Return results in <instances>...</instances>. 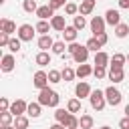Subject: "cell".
<instances>
[{
	"label": "cell",
	"instance_id": "obj_1",
	"mask_svg": "<svg viewBox=\"0 0 129 129\" xmlns=\"http://www.w3.org/2000/svg\"><path fill=\"white\" fill-rule=\"evenodd\" d=\"M58 101H60V97H58V93L56 91H52V89H48V87H44V89H40V93H38V103L42 105V107H58Z\"/></svg>",
	"mask_w": 129,
	"mask_h": 129
},
{
	"label": "cell",
	"instance_id": "obj_2",
	"mask_svg": "<svg viewBox=\"0 0 129 129\" xmlns=\"http://www.w3.org/2000/svg\"><path fill=\"white\" fill-rule=\"evenodd\" d=\"M89 101H91V107L95 109V111H103L105 109V105H107V97H105V91H93L91 93V97H89Z\"/></svg>",
	"mask_w": 129,
	"mask_h": 129
},
{
	"label": "cell",
	"instance_id": "obj_3",
	"mask_svg": "<svg viewBox=\"0 0 129 129\" xmlns=\"http://www.w3.org/2000/svg\"><path fill=\"white\" fill-rule=\"evenodd\" d=\"M105 97H107V103H109L111 107H117V105L121 103V99H123V97H121V91H119L117 87H113V85L105 89Z\"/></svg>",
	"mask_w": 129,
	"mask_h": 129
},
{
	"label": "cell",
	"instance_id": "obj_4",
	"mask_svg": "<svg viewBox=\"0 0 129 129\" xmlns=\"http://www.w3.org/2000/svg\"><path fill=\"white\" fill-rule=\"evenodd\" d=\"M34 32H36V26H32V24H22V26L18 28V38H20L22 42H32Z\"/></svg>",
	"mask_w": 129,
	"mask_h": 129
},
{
	"label": "cell",
	"instance_id": "obj_5",
	"mask_svg": "<svg viewBox=\"0 0 129 129\" xmlns=\"http://www.w3.org/2000/svg\"><path fill=\"white\" fill-rule=\"evenodd\" d=\"M48 73H44V71H36L34 73V77H32V85L40 91V89H44V87H48Z\"/></svg>",
	"mask_w": 129,
	"mask_h": 129
},
{
	"label": "cell",
	"instance_id": "obj_6",
	"mask_svg": "<svg viewBox=\"0 0 129 129\" xmlns=\"http://www.w3.org/2000/svg\"><path fill=\"white\" fill-rule=\"evenodd\" d=\"M105 18L103 16H93L91 18V32H93V36H97V34H101V32H105Z\"/></svg>",
	"mask_w": 129,
	"mask_h": 129
},
{
	"label": "cell",
	"instance_id": "obj_7",
	"mask_svg": "<svg viewBox=\"0 0 129 129\" xmlns=\"http://www.w3.org/2000/svg\"><path fill=\"white\" fill-rule=\"evenodd\" d=\"M26 109H28V103H26L24 99H16V101H12V105H10L8 111H10L14 117H18V115H24Z\"/></svg>",
	"mask_w": 129,
	"mask_h": 129
},
{
	"label": "cell",
	"instance_id": "obj_8",
	"mask_svg": "<svg viewBox=\"0 0 129 129\" xmlns=\"http://www.w3.org/2000/svg\"><path fill=\"white\" fill-rule=\"evenodd\" d=\"M91 93H93V89H91V85H89L87 81H81V83H77V87H75V95H77L79 99L91 97Z\"/></svg>",
	"mask_w": 129,
	"mask_h": 129
},
{
	"label": "cell",
	"instance_id": "obj_9",
	"mask_svg": "<svg viewBox=\"0 0 129 129\" xmlns=\"http://www.w3.org/2000/svg\"><path fill=\"white\" fill-rule=\"evenodd\" d=\"M107 77H109L113 83H121V81L125 79V71H123V67H113V64H111Z\"/></svg>",
	"mask_w": 129,
	"mask_h": 129
},
{
	"label": "cell",
	"instance_id": "obj_10",
	"mask_svg": "<svg viewBox=\"0 0 129 129\" xmlns=\"http://www.w3.org/2000/svg\"><path fill=\"white\" fill-rule=\"evenodd\" d=\"M34 14L38 16V20H50L54 16V8H50L48 4H44V6H38V10Z\"/></svg>",
	"mask_w": 129,
	"mask_h": 129
},
{
	"label": "cell",
	"instance_id": "obj_11",
	"mask_svg": "<svg viewBox=\"0 0 129 129\" xmlns=\"http://www.w3.org/2000/svg\"><path fill=\"white\" fill-rule=\"evenodd\" d=\"M105 22H107V24H111V26H117V24H121V14H119V10H113V8H109V10L105 12Z\"/></svg>",
	"mask_w": 129,
	"mask_h": 129
},
{
	"label": "cell",
	"instance_id": "obj_12",
	"mask_svg": "<svg viewBox=\"0 0 129 129\" xmlns=\"http://www.w3.org/2000/svg\"><path fill=\"white\" fill-rule=\"evenodd\" d=\"M89 52H91V50H89V48H87V44H85V46H81V48H79V50L73 54V60H75L77 64H83V62H87Z\"/></svg>",
	"mask_w": 129,
	"mask_h": 129
},
{
	"label": "cell",
	"instance_id": "obj_13",
	"mask_svg": "<svg viewBox=\"0 0 129 129\" xmlns=\"http://www.w3.org/2000/svg\"><path fill=\"white\" fill-rule=\"evenodd\" d=\"M14 64H16V60H14L12 54H4L2 60H0V69H2V73H10V71L14 69Z\"/></svg>",
	"mask_w": 129,
	"mask_h": 129
},
{
	"label": "cell",
	"instance_id": "obj_14",
	"mask_svg": "<svg viewBox=\"0 0 129 129\" xmlns=\"http://www.w3.org/2000/svg\"><path fill=\"white\" fill-rule=\"evenodd\" d=\"M95 4H97V0H81L79 14H83V16H89V14L95 10Z\"/></svg>",
	"mask_w": 129,
	"mask_h": 129
},
{
	"label": "cell",
	"instance_id": "obj_15",
	"mask_svg": "<svg viewBox=\"0 0 129 129\" xmlns=\"http://www.w3.org/2000/svg\"><path fill=\"white\" fill-rule=\"evenodd\" d=\"M50 26H52V30H58V32H62V30L67 28L64 16H58V14H54V16L50 18Z\"/></svg>",
	"mask_w": 129,
	"mask_h": 129
},
{
	"label": "cell",
	"instance_id": "obj_16",
	"mask_svg": "<svg viewBox=\"0 0 129 129\" xmlns=\"http://www.w3.org/2000/svg\"><path fill=\"white\" fill-rule=\"evenodd\" d=\"M77 36H79V30H77L75 26H67V28L62 30V40H64V42H75Z\"/></svg>",
	"mask_w": 129,
	"mask_h": 129
},
{
	"label": "cell",
	"instance_id": "obj_17",
	"mask_svg": "<svg viewBox=\"0 0 129 129\" xmlns=\"http://www.w3.org/2000/svg\"><path fill=\"white\" fill-rule=\"evenodd\" d=\"M52 44H54V40H52L50 34H40V38H38V48L40 50H48V48H52Z\"/></svg>",
	"mask_w": 129,
	"mask_h": 129
},
{
	"label": "cell",
	"instance_id": "obj_18",
	"mask_svg": "<svg viewBox=\"0 0 129 129\" xmlns=\"http://www.w3.org/2000/svg\"><path fill=\"white\" fill-rule=\"evenodd\" d=\"M109 62H111V56H109L105 50L95 52V64H97V67H107Z\"/></svg>",
	"mask_w": 129,
	"mask_h": 129
},
{
	"label": "cell",
	"instance_id": "obj_19",
	"mask_svg": "<svg viewBox=\"0 0 129 129\" xmlns=\"http://www.w3.org/2000/svg\"><path fill=\"white\" fill-rule=\"evenodd\" d=\"M0 30L6 32V34H12V32H16V24L12 20H8V18H2L0 20Z\"/></svg>",
	"mask_w": 129,
	"mask_h": 129
},
{
	"label": "cell",
	"instance_id": "obj_20",
	"mask_svg": "<svg viewBox=\"0 0 129 129\" xmlns=\"http://www.w3.org/2000/svg\"><path fill=\"white\" fill-rule=\"evenodd\" d=\"M34 62H36L38 67H46V64H50V54H48L46 50H40V52L34 56Z\"/></svg>",
	"mask_w": 129,
	"mask_h": 129
},
{
	"label": "cell",
	"instance_id": "obj_21",
	"mask_svg": "<svg viewBox=\"0 0 129 129\" xmlns=\"http://www.w3.org/2000/svg\"><path fill=\"white\" fill-rule=\"evenodd\" d=\"M89 75H93V67L87 64V62L79 64V69H77V77H79V79H85V77H89Z\"/></svg>",
	"mask_w": 129,
	"mask_h": 129
},
{
	"label": "cell",
	"instance_id": "obj_22",
	"mask_svg": "<svg viewBox=\"0 0 129 129\" xmlns=\"http://www.w3.org/2000/svg\"><path fill=\"white\" fill-rule=\"evenodd\" d=\"M40 107H42V105H40L38 101H36V103H28V109H26V115H28V117H32V119H36V117L40 115Z\"/></svg>",
	"mask_w": 129,
	"mask_h": 129
},
{
	"label": "cell",
	"instance_id": "obj_23",
	"mask_svg": "<svg viewBox=\"0 0 129 129\" xmlns=\"http://www.w3.org/2000/svg\"><path fill=\"white\" fill-rule=\"evenodd\" d=\"M12 121H14V115L10 111H0V127H8L12 125Z\"/></svg>",
	"mask_w": 129,
	"mask_h": 129
},
{
	"label": "cell",
	"instance_id": "obj_24",
	"mask_svg": "<svg viewBox=\"0 0 129 129\" xmlns=\"http://www.w3.org/2000/svg\"><path fill=\"white\" fill-rule=\"evenodd\" d=\"M93 125H95V119L91 115H81V119H79V127L81 129H93Z\"/></svg>",
	"mask_w": 129,
	"mask_h": 129
},
{
	"label": "cell",
	"instance_id": "obj_25",
	"mask_svg": "<svg viewBox=\"0 0 129 129\" xmlns=\"http://www.w3.org/2000/svg\"><path fill=\"white\" fill-rule=\"evenodd\" d=\"M125 62H127V54H123V52H115L111 56V64L113 67H123Z\"/></svg>",
	"mask_w": 129,
	"mask_h": 129
},
{
	"label": "cell",
	"instance_id": "obj_26",
	"mask_svg": "<svg viewBox=\"0 0 129 129\" xmlns=\"http://www.w3.org/2000/svg\"><path fill=\"white\" fill-rule=\"evenodd\" d=\"M69 115H71L69 109H56V111H54V119H56V123H62V125L67 123Z\"/></svg>",
	"mask_w": 129,
	"mask_h": 129
},
{
	"label": "cell",
	"instance_id": "obj_27",
	"mask_svg": "<svg viewBox=\"0 0 129 129\" xmlns=\"http://www.w3.org/2000/svg\"><path fill=\"white\" fill-rule=\"evenodd\" d=\"M127 34H129V24L121 22V24L115 26V36H117V38H125Z\"/></svg>",
	"mask_w": 129,
	"mask_h": 129
},
{
	"label": "cell",
	"instance_id": "obj_28",
	"mask_svg": "<svg viewBox=\"0 0 129 129\" xmlns=\"http://www.w3.org/2000/svg\"><path fill=\"white\" fill-rule=\"evenodd\" d=\"M67 109H69L71 113H79V111H81V99H79V97H75V99H69V103H67Z\"/></svg>",
	"mask_w": 129,
	"mask_h": 129
},
{
	"label": "cell",
	"instance_id": "obj_29",
	"mask_svg": "<svg viewBox=\"0 0 129 129\" xmlns=\"http://www.w3.org/2000/svg\"><path fill=\"white\" fill-rule=\"evenodd\" d=\"M60 75H62V81H64V83H69V81H73V79L77 77V71H73L71 67H64V69L60 71Z\"/></svg>",
	"mask_w": 129,
	"mask_h": 129
},
{
	"label": "cell",
	"instance_id": "obj_30",
	"mask_svg": "<svg viewBox=\"0 0 129 129\" xmlns=\"http://www.w3.org/2000/svg\"><path fill=\"white\" fill-rule=\"evenodd\" d=\"M14 127L16 129H28V117H24V115L14 117Z\"/></svg>",
	"mask_w": 129,
	"mask_h": 129
},
{
	"label": "cell",
	"instance_id": "obj_31",
	"mask_svg": "<svg viewBox=\"0 0 129 129\" xmlns=\"http://www.w3.org/2000/svg\"><path fill=\"white\" fill-rule=\"evenodd\" d=\"M22 8H24V12H28V14H32V12L38 10L36 0H22Z\"/></svg>",
	"mask_w": 129,
	"mask_h": 129
},
{
	"label": "cell",
	"instance_id": "obj_32",
	"mask_svg": "<svg viewBox=\"0 0 129 129\" xmlns=\"http://www.w3.org/2000/svg\"><path fill=\"white\" fill-rule=\"evenodd\" d=\"M50 28H52V26H50V22H46V20H38V22H36V32H40V34H48Z\"/></svg>",
	"mask_w": 129,
	"mask_h": 129
},
{
	"label": "cell",
	"instance_id": "obj_33",
	"mask_svg": "<svg viewBox=\"0 0 129 129\" xmlns=\"http://www.w3.org/2000/svg\"><path fill=\"white\" fill-rule=\"evenodd\" d=\"M87 48H89V50H93V52H99L103 46H101V42L93 36V38H89V40H87Z\"/></svg>",
	"mask_w": 129,
	"mask_h": 129
},
{
	"label": "cell",
	"instance_id": "obj_34",
	"mask_svg": "<svg viewBox=\"0 0 129 129\" xmlns=\"http://www.w3.org/2000/svg\"><path fill=\"white\" fill-rule=\"evenodd\" d=\"M64 50H67V44H64V40H56L54 44H52V52L54 54H64Z\"/></svg>",
	"mask_w": 129,
	"mask_h": 129
},
{
	"label": "cell",
	"instance_id": "obj_35",
	"mask_svg": "<svg viewBox=\"0 0 129 129\" xmlns=\"http://www.w3.org/2000/svg\"><path fill=\"white\" fill-rule=\"evenodd\" d=\"M77 12H79V6H77L75 2H67V4H64V14H67V16H75Z\"/></svg>",
	"mask_w": 129,
	"mask_h": 129
},
{
	"label": "cell",
	"instance_id": "obj_36",
	"mask_svg": "<svg viewBox=\"0 0 129 129\" xmlns=\"http://www.w3.org/2000/svg\"><path fill=\"white\" fill-rule=\"evenodd\" d=\"M73 26H75L77 30H83V28L87 26V20H85V16H83V14L75 16V20H73Z\"/></svg>",
	"mask_w": 129,
	"mask_h": 129
},
{
	"label": "cell",
	"instance_id": "obj_37",
	"mask_svg": "<svg viewBox=\"0 0 129 129\" xmlns=\"http://www.w3.org/2000/svg\"><path fill=\"white\" fill-rule=\"evenodd\" d=\"M48 81H50V83H60V81H62V75H60V71H56V69H50V71H48Z\"/></svg>",
	"mask_w": 129,
	"mask_h": 129
},
{
	"label": "cell",
	"instance_id": "obj_38",
	"mask_svg": "<svg viewBox=\"0 0 129 129\" xmlns=\"http://www.w3.org/2000/svg\"><path fill=\"white\" fill-rule=\"evenodd\" d=\"M93 75H95L99 81H101V79H105V77H107V67H97V64H95V69H93Z\"/></svg>",
	"mask_w": 129,
	"mask_h": 129
},
{
	"label": "cell",
	"instance_id": "obj_39",
	"mask_svg": "<svg viewBox=\"0 0 129 129\" xmlns=\"http://www.w3.org/2000/svg\"><path fill=\"white\" fill-rule=\"evenodd\" d=\"M64 127H69V129H79V119L71 113V115H69V119H67V123H64Z\"/></svg>",
	"mask_w": 129,
	"mask_h": 129
},
{
	"label": "cell",
	"instance_id": "obj_40",
	"mask_svg": "<svg viewBox=\"0 0 129 129\" xmlns=\"http://www.w3.org/2000/svg\"><path fill=\"white\" fill-rule=\"evenodd\" d=\"M20 42H22L20 38H10V44H8V50H10V52H18V50H20Z\"/></svg>",
	"mask_w": 129,
	"mask_h": 129
},
{
	"label": "cell",
	"instance_id": "obj_41",
	"mask_svg": "<svg viewBox=\"0 0 129 129\" xmlns=\"http://www.w3.org/2000/svg\"><path fill=\"white\" fill-rule=\"evenodd\" d=\"M10 38H12L10 34H6V32H2V30H0V46H6V48H8V44H10Z\"/></svg>",
	"mask_w": 129,
	"mask_h": 129
},
{
	"label": "cell",
	"instance_id": "obj_42",
	"mask_svg": "<svg viewBox=\"0 0 129 129\" xmlns=\"http://www.w3.org/2000/svg\"><path fill=\"white\" fill-rule=\"evenodd\" d=\"M79 48H81V44H79L77 40H75V42H69V46H67V50H69V54H71V56H73Z\"/></svg>",
	"mask_w": 129,
	"mask_h": 129
},
{
	"label": "cell",
	"instance_id": "obj_43",
	"mask_svg": "<svg viewBox=\"0 0 129 129\" xmlns=\"http://www.w3.org/2000/svg\"><path fill=\"white\" fill-rule=\"evenodd\" d=\"M10 105H12V103H10L6 97H2V99H0V111H8V109H10Z\"/></svg>",
	"mask_w": 129,
	"mask_h": 129
},
{
	"label": "cell",
	"instance_id": "obj_44",
	"mask_svg": "<svg viewBox=\"0 0 129 129\" xmlns=\"http://www.w3.org/2000/svg\"><path fill=\"white\" fill-rule=\"evenodd\" d=\"M64 4H67L64 0H48V6H50V8H54V10H56V8H60V6H64Z\"/></svg>",
	"mask_w": 129,
	"mask_h": 129
},
{
	"label": "cell",
	"instance_id": "obj_45",
	"mask_svg": "<svg viewBox=\"0 0 129 129\" xmlns=\"http://www.w3.org/2000/svg\"><path fill=\"white\" fill-rule=\"evenodd\" d=\"M95 38H97V40L101 42V46H105V44H107V40H109V36H107V32H101V34H97Z\"/></svg>",
	"mask_w": 129,
	"mask_h": 129
},
{
	"label": "cell",
	"instance_id": "obj_46",
	"mask_svg": "<svg viewBox=\"0 0 129 129\" xmlns=\"http://www.w3.org/2000/svg\"><path fill=\"white\" fill-rule=\"evenodd\" d=\"M119 129H129V117H123L119 121Z\"/></svg>",
	"mask_w": 129,
	"mask_h": 129
},
{
	"label": "cell",
	"instance_id": "obj_47",
	"mask_svg": "<svg viewBox=\"0 0 129 129\" xmlns=\"http://www.w3.org/2000/svg\"><path fill=\"white\" fill-rule=\"evenodd\" d=\"M119 8H125V10H129V0H119Z\"/></svg>",
	"mask_w": 129,
	"mask_h": 129
},
{
	"label": "cell",
	"instance_id": "obj_48",
	"mask_svg": "<svg viewBox=\"0 0 129 129\" xmlns=\"http://www.w3.org/2000/svg\"><path fill=\"white\" fill-rule=\"evenodd\" d=\"M50 129H67L62 123H54V125H50Z\"/></svg>",
	"mask_w": 129,
	"mask_h": 129
},
{
	"label": "cell",
	"instance_id": "obj_49",
	"mask_svg": "<svg viewBox=\"0 0 129 129\" xmlns=\"http://www.w3.org/2000/svg\"><path fill=\"white\" fill-rule=\"evenodd\" d=\"M125 117H129V103L125 105Z\"/></svg>",
	"mask_w": 129,
	"mask_h": 129
},
{
	"label": "cell",
	"instance_id": "obj_50",
	"mask_svg": "<svg viewBox=\"0 0 129 129\" xmlns=\"http://www.w3.org/2000/svg\"><path fill=\"white\" fill-rule=\"evenodd\" d=\"M0 129H16L14 125H8V127H0Z\"/></svg>",
	"mask_w": 129,
	"mask_h": 129
},
{
	"label": "cell",
	"instance_id": "obj_51",
	"mask_svg": "<svg viewBox=\"0 0 129 129\" xmlns=\"http://www.w3.org/2000/svg\"><path fill=\"white\" fill-rule=\"evenodd\" d=\"M99 129H111V127H109V125H103V127H99Z\"/></svg>",
	"mask_w": 129,
	"mask_h": 129
},
{
	"label": "cell",
	"instance_id": "obj_52",
	"mask_svg": "<svg viewBox=\"0 0 129 129\" xmlns=\"http://www.w3.org/2000/svg\"><path fill=\"white\" fill-rule=\"evenodd\" d=\"M4 2H6V0H0V4H4Z\"/></svg>",
	"mask_w": 129,
	"mask_h": 129
},
{
	"label": "cell",
	"instance_id": "obj_53",
	"mask_svg": "<svg viewBox=\"0 0 129 129\" xmlns=\"http://www.w3.org/2000/svg\"><path fill=\"white\" fill-rule=\"evenodd\" d=\"M127 62H129V54H127Z\"/></svg>",
	"mask_w": 129,
	"mask_h": 129
},
{
	"label": "cell",
	"instance_id": "obj_54",
	"mask_svg": "<svg viewBox=\"0 0 129 129\" xmlns=\"http://www.w3.org/2000/svg\"><path fill=\"white\" fill-rule=\"evenodd\" d=\"M67 129H69V127H67Z\"/></svg>",
	"mask_w": 129,
	"mask_h": 129
}]
</instances>
